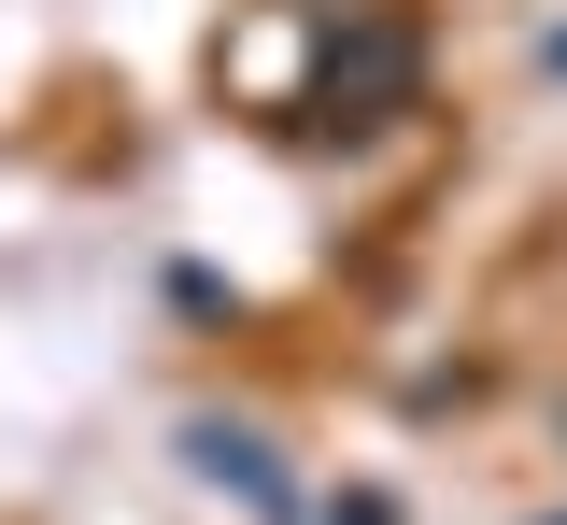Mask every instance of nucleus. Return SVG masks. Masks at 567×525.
Returning <instances> with one entry per match:
<instances>
[{"label": "nucleus", "mask_w": 567, "mask_h": 525, "mask_svg": "<svg viewBox=\"0 0 567 525\" xmlns=\"http://www.w3.org/2000/svg\"><path fill=\"white\" fill-rule=\"evenodd\" d=\"M185 454H199L213 483H241V497H270V512H284V469H270V441H256V426H213V412H199V426H185Z\"/></svg>", "instance_id": "f257e3e1"}, {"label": "nucleus", "mask_w": 567, "mask_h": 525, "mask_svg": "<svg viewBox=\"0 0 567 525\" xmlns=\"http://www.w3.org/2000/svg\"><path fill=\"white\" fill-rule=\"evenodd\" d=\"M554 72H567V29H554Z\"/></svg>", "instance_id": "f03ea898"}]
</instances>
